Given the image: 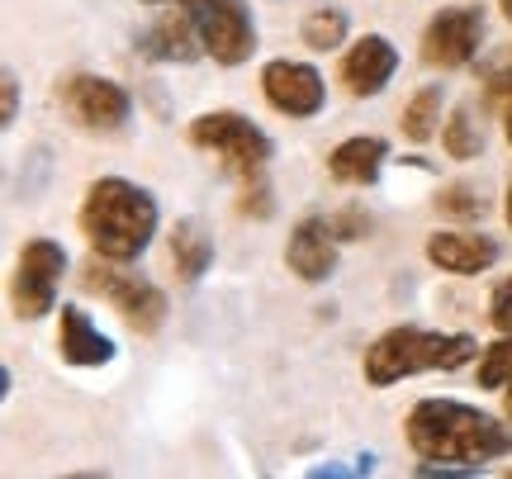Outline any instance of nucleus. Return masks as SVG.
Here are the masks:
<instances>
[{
  "instance_id": "nucleus-1",
  "label": "nucleus",
  "mask_w": 512,
  "mask_h": 479,
  "mask_svg": "<svg viewBox=\"0 0 512 479\" xmlns=\"http://www.w3.org/2000/svg\"><path fill=\"white\" fill-rule=\"evenodd\" d=\"M403 437L422 461V475L479 470L512 451V427L460 399H418L403 418Z\"/></svg>"
},
{
  "instance_id": "nucleus-2",
  "label": "nucleus",
  "mask_w": 512,
  "mask_h": 479,
  "mask_svg": "<svg viewBox=\"0 0 512 479\" xmlns=\"http://www.w3.org/2000/svg\"><path fill=\"white\" fill-rule=\"evenodd\" d=\"M162 223V209L147 195L143 185L124 181V176H100L86 185V200L76 214L81 238L91 242L95 257L110 261H133L147 252V242Z\"/></svg>"
},
{
  "instance_id": "nucleus-3",
  "label": "nucleus",
  "mask_w": 512,
  "mask_h": 479,
  "mask_svg": "<svg viewBox=\"0 0 512 479\" xmlns=\"http://www.w3.org/2000/svg\"><path fill=\"white\" fill-rule=\"evenodd\" d=\"M479 356V342L470 332H427V328H389L366 347V385L389 389L408 375L427 370H456Z\"/></svg>"
},
{
  "instance_id": "nucleus-4",
  "label": "nucleus",
  "mask_w": 512,
  "mask_h": 479,
  "mask_svg": "<svg viewBox=\"0 0 512 479\" xmlns=\"http://www.w3.org/2000/svg\"><path fill=\"white\" fill-rule=\"evenodd\" d=\"M185 138H190V148L219 157L223 171L238 185L266 181V166H271V157H275V143L238 110H209V114H200V119H190Z\"/></svg>"
},
{
  "instance_id": "nucleus-5",
  "label": "nucleus",
  "mask_w": 512,
  "mask_h": 479,
  "mask_svg": "<svg viewBox=\"0 0 512 479\" xmlns=\"http://www.w3.org/2000/svg\"><path fill=\"white\" fill-rule=\"evenodd\" d=\"M81 285H86L91 295L110 299L114 309H119V318H124L138 337H152V332L166 323V295L147 276L124 271V261L91 257L86 261V271H81Z\"/></svg>"
},
{
  "instance_id": "nucleus-6",
  "label": "nucleus",
  "mask_w": 512,
  "mask_h": 479,
  "mask_svg": "<svg viewBox=\"0 0 512 479\" xmlns=\"http://www.w3.org/2000/svg\"><path fill=\"white\" fill-rule=\"evenodd\" d=\"M147 5H171V0H147ZM176 5H185L195 15L204 53L219 67H242L256 53V24L247 0H176Z\"/></svg>"
},
{
  "instance_id": "nucleus-7",
  "label": "nucleus",
  "mask_w": 512,
  "mask_h": 479,
  "mask_svg": "<svg viewBox=\"0 0 512 479\" xmlns=\"http://www.w3.org/2000/svg\"><path fill=\"white\" fill-rule=\"evenodd\" d=\"M57 100L76 119V129H86V133H119L128 124V114H133V100H128L124 86L95 72L62 76L57 81Z\"/></svg>"
},
{
  "instance_id": "nucleus-8",
  "label": "nucleus",
  "mask_w": 512,
  "mask_h": 479,
  "mask_svg": "<svg viewBox=\"0 0 512 479\" xmlns=\"http://www.w3.org/2000/svg\"><path fill=\"white\" fill-rule=\"evenodd\" d=\"M62 271H67V252L62 242L53 238H34L19 247L15 261V280H10V299H15L19 318H43L57 304V285H62Z\"/></svg>"
},
{
  "instance_id": "nucleus-9",
  "label": "nucleus",
  "mask_w": 512,
  "mask_h": 479,
  "mask_svg": "<svg viewBox=\"0 0 512 479\" xmlns=\"http://www.w3.org/2000/svg\"><path fill=\"white\" fill-rule=\"evenodd\" d=\"M484 10L479 5H451L432 15V24L422 29V62L432 72H456L465 62H475L479 43H484Z\"/></svg>"
},
{
  "instance_id": "nucleus-10",
  "label": "nucleus",
  "mask_w": 512,
  "mask_h": 479,
  "mask_svg": "<svg viewBox=\"0 0 512 479\" xmlns=\"http://www.w3.org/2000/svg\"><path fill=\"white\" fill-rule=\"evenodd\" d=\"M261 95L285 119H313V114L328 105L323 72L309 67V62H294V57H275V62L261 67Z\"/></svg>"
},
{
  "instance_id": "nucleus-11",
  "label": "nucleus",
  "mask_w": 512,
  "mask_h": 479,
  "mask_svg": "<svg viewBox=\"0 0 512 479\" xmlns=\"http://www.w3.org/2000/svg\"><path fill=\"white\" fill-rule=\"evenodd\" d=\"M399 72V48L389 43L384 34H366L356 38L342 57V91L356 95V100H370V95H380L389 81Z\"/></svg>"
},
{
  "instance_id": "nucleus-12",
  "label": "nucleus",
  "mask_w": 512,
  "mask_h": 479,
  "mask_svg": "<svg viewBox=\"0 0 512 479\" xmlns=\"http://www.w3.org/2000/svg\"><path fill=\"white\" fill-rule=\"evenodd\" d=\"M138 53L152 57V62H195L204 53V38H200V24L185 5H162L157 19L147 24L138 34Z\"/></svg>"
},
{
  "instance_id": "nucleus-13",
  "label": "nucleus",
  "mask_w": 512,
  "mask_h": 479,
  "mask_svg": "<svg viewBox=\"0 0 512 479\" xmlns=\"http://www.w3.org/2000/svg\"><path fill=\"white\" fill-rule=\"evenodd\" d=\"M285 266L304 285H323L337 271V233H332V223L313 219V214L294 223L290 242H285Z\"/></svg>"
},
{
  "instance_id": "nucleus-14",
  "label": "nucleus",
  "mask_w": 512,
  "mask_h": 479,
  "mask_svg": "<svg viewBox=\"0 0 512 479\" xmlns=\"http://www.w3.org/2000/svg\"><path fill=\"white\" fill-rule=\"evenodd\" d=\"M498 257H503V247L484 233H432L427 238V261L437 271H451V276H479Z\"/></svg>"
},
{
  "instance_id": "nucleus-15",
  "label": "nucleus",
  "mask_w": 512,
  "mask_h": 479,
  "mask_svg": "<svg viewBox=\"0 0 512 479\" xmlns=\"http://www.w3.org/2000/svg\"><path fill=\"white\" fill-rule=\"evenodd\" d=\"M57 351H62L67 366H81V370L110 366L114 361V342L95 328L86 309H62V318H57Z\"/></svg>"
},
{
  "instance_id": "nucleus-16",
  "label": "nucleus",
  "mask_w": 512,
  "mask_h": 479,
  "mask_svg": "<svg viewBox=\"0 0 512 479\" xmlns=\"http://www.w3.org/2000/svg\"><path fill=\"white\" fill-rule=\"evenodd\" d=\"M384 157H389L384 138L356 133V138H347V143H337L328 152V176L337 185H375V176L384 171Z\"/></svg>"
},
{
  "instance_id": "nucleus-17",
  "label": "nucleus",
  "mask_w": 512,
  "mask_h": 479,
  "mask_svg": "<svg viewBox=\"0 0 512 479\" xmlns=\"http://www.w3.org/2000/svg\"><path fill=\"white\" fill-rule=\"evenodd\" d=\"M171 271H176V280L181 285H195V280L214 266V238L204 233L200 219H176V228H171Z\"/></svg>"
},
{
  "instance_id": "nucleus-18",
  "label": "nucleus",
  "mask_w": 512,
  "mask_h": 479,
  "mask_svg": "<svg viewBox=\"0 0 512 479\" xmlns=\"http://www.w3.org/2000/svg\"><path fill=\"white\" fill-rule=\"evenodd\" d=\"M399 129L408 143H427L441 129V86H422L399 114Z\"/></svg>"
},
{
  "instance_id": "nucleus-19",
  "label": "nucleus",
  "mask_w": 512,
  "mask_h": 479,
  "mask_svg": "<svg viewBox=\"0 0 512 479\" xmlns=\"http://www.w3.org/2000/svg\"><path fill=\"white\" fill-rule=\"evenodd\" d=\"M347 10H337V5H323V10H313L304 24H299V38H304V48L309 53H332V48H342L347 43Z\"/></svg>"
},
{
  "instance_id": "nucleus-20",
  "label": "nucleus",
  "mask_w": 512,
  "mask_h": 479,
  "mask_svg": "<svg viewBox=\"0 0 512 479\" xmlns=\"http://www.w3.org/2000/svg\"><path fill=\"white\" fill-rule=\"evenodd\" d=\"M441 148H446V157H456V162H475L479 152H484V129H479V119L470 105H460V110L446 119Z\"/></svg>"
},
{
  "instance_id": "nucleus-21",
  "label": "nucleus",
  "mask_w": 512,
  "mask_h": 479,
  "mask_svg": "<svg viewBox=\"0 0 512 479\" xmlns=\"http://www.w3.org/2000/svg\"><path fill=\"white\" fill-rule=\"evenodd\" d=\"M479 385L484 389L512 385V332H503L494 347H484V356H479Z\"/></svg>"
},
{
  "instance_id": "nucleus-22",
  "label": "nucleus",
  "mask_w": 512,
  "mask_h": 479,
  "mask_svg": "<svg viewBox=\"0 0 512 479\" xmlns=\"http://www.w3.org/2000/svg\"><path fill=\"white\" fill-rule=\"evenodd\" d=\"M437 209L451 214V219H479V214H484V200H479L470 185H446L437 195Z\"/></svg>"
},
{
  "instance_id": "nucleus-23",
  "label": "nucleus",
  "mask_w": 512,
  "mask_h": 479,
  "mask_svg": "<svg viewBox=\"0 0 512 479\" xmlns=\"http://www.w3.org/2000/svg\"><path fill=\"white\" fill-rule=\"evenodd\" d=\"M489 323H494L498 332H512V276L503 280L494 290V299H489Z\"/></svg>"
},
{
  "instance_id": "nucleus-24",
  "label": "nucleus",
  "mask_w": 512,
  "mask_h": 479,
  "mask_svg": "<svg viewBox=\"0 0 512 479\" xmlns=\"http://www.w3.org/2000/svg\"><path fill=\"white\" fill-rule=\"evenodd\" d=\"M332 233H337V238H366V228H370V219L366 214H361V209H342V214H332Z\"/></svg>"
},
{
  "instance_id": "nucleus-25",
  "label": "nucleus",
  "mask_w": 512,
  "mask_h": 479,
  "mask_svg": "<svg viewBox=\"0 0 512 479\" xmlns=\"http://www.w3.org/2000/svg\"><path fill=\"white\" fill-rule=\"evenodd\" d=\"M0 81H5V110H0V124L10 129V124L19 119V81H15V72H10V67H5V76H0Z\"/></svg>"
},
{
  "instance_id": "nucleus-26",
  "label": "nucleus",
  "mask_w": 512,
  "mask_h": 479,
  "mask_svg": "<svg viewBox=\"0 0 512 479\" xmlns=\"http://www.w3.org/2000/svg\"><path fill=\"white\" fill-rule=\"evenodd\" d=\"M508 81V100H503V133H508V143H512V76H503Z\"/></svg>"
},
{
  "instance_id": "nucleus-27",
  "label": "nucleus",
  "mask_w": 512,
  "mask_h": 479,
  "mask_svg": "<svg viewBox=\"0 0 512 479\" xmlns=\"http://www.w3.org/2000/svg\"><path fill=\"white\" fill-rule=\"evenodd\" d=\"M503 214H508V228H512V185H508V200H503Z\"/></svg>"
},
{
  "instance_id": "nucleus-28",
  "label": "nucleus",
  "mask_w": 512,
  "mask_h": 479,
  "mask_svg": "<svg viewBox=\"0 0 512 479\" xmlns=\"http://www.w3.org/2000/svg\"><path fill=\"white\" fill-rule=\"evenodd\" d=\"M503 408H508V418H512V385L503 389Z\"/></svg>"
},
{
  "instance_id": "nucleus-29",
  "label": "nucleus",
  "mask_w": 512,
  "mask_h": 479,
  "mask_svg": "<svg viewBox=\"0 0 512 479\" xmlns=\"http://www.w3.org/2000/svg\"><path fill=\"white\" fill-rule=\"evenodd\" d=\"M498 5H503V19H512V0H498Z\"/></svg>"
}]
</instances>
